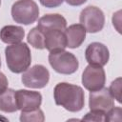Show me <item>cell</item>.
<instances>
[{
	"label": "cell",
	"instance_id": "1",
	"mask_svg": "<svg viewBox=\"0 0 122 122\" xmlns=\"http://www.w3.org/2000/svg\"><path fill=\"white\" fill-rule=\"evenodd\" d=\"M53 98L56 105L65 110L76 112L81 111L85 105L84 91L80 86L67 82L58 83L53 90Z\"/></svg>",
	"mask_w": 122,
	"mask_h": 122
},
{
	"label": "cell",
	"instance_id": "2",
	"mask_svg": "<svg viewBox=\"0 0 122 122\" xmlns=\"http://www.w3.org/2000/svg\"><path fill=\"white\" fill-rule=\"evenodd\" d=\"M5 55L9 70L14 73L25 71L31 63L30 50L24 42L7 46L5 49Z\"/></svg>",
	"mask_w": 122,
	"mask_h": 122
},
{
	"label": "cell",
	"instance_id": "3",
	"mask_svg": "<svg viewBox=\"0 0 122 122\" xmlns=\"http://www.w3.org/2000/svg\"><path fill=\"white\" fill-rule=\"evenodd\" d=\"M39 15V8L33 0H18L11 7L12 19L19 24L34 23Z\"/></svg>",
	"mask_w": 122,
	"mask_h": 122
},
{
	"label": "cell",
	"instance_id": "4",
	"mask_svg": "<svg viewBox=\"0 0 122 122\" xmlns=\"http://www.w3.org/2000/svg\"><path fill=\"white\" fill-rule=\"evenodd\" d=\"M49 63L56 72L61 74H71L75 72L79 67L75 55L65 50L56 52H50Z\"/></svg>",
	"mask_w": 122,
	"mask_h": 122
},
{
	"label": "cell",
	"instance_id": "5",
	"mask_svg": "<svg viewBox=\"0 0 122 122\" xmlns=\"http://www.w3.org/2000/svg\"><path fill=\"white\" fill-rule=\"evenodd\" d=\"M79 21L86 30V32L95 33L104 28L105 15L103 11L95 6H88L80 12Z\"/></svg>",
	"mask_w": 122,
	"mask_h": 122
},
{
	"label": "cell",
	"instance_id": "6",
	"mask_svg": "<svg viewBox=\"0 0 122 122\" xmlns=\"http://www.w3.org/2000/svg\"><path fill=\"white\" fill-rule=\"evenodd\" d=\"M22 83L27 88L42 89L47 86L50 80V72L43 65H34L27 69L22 74Z\"/></svg>",
	"mask_w": 122,
	"mask_h": 122
},
{
	"label": "cell",
	"instance_id": "7",
	"mask_svg": "<svg viewBox=\"0 0 122 122\" xmlns=\"http://www.w3.org/2000/svg\"><path fill=\"white\" fill-rule=\"evenodd\" d=\"M106 82L105 71L100 66L88 65L82 73V84L86 90L94 92L104 87Z\"/></svg>",
	"mask_w": 122,
	"mask_h": 122
},
{
	"label": "cell",
	"instance_id": "8",
	"mask_svg": "<svg viewBox=\"0 0 122 122\" xmlns=\"http://www.w3.org/2000/svg\"><path fill=\"white\" fill-rule=\"evenodd\" d=\"M114 107L112 96L107 88L91 92L89 94V108L91 111L100 112L107 113L112 108Z\"/></svg>",
	"mask_w": 122,
	"mask_h": 122
},
{
	"label": "cell",
	"instance_id": "9",
	"mask_svg": "<svg viewBox=\"0 0 122 122\" xmlns=\"http://www.w3.org/2000/svg\"><path fill=\"white\" fill-rule=\"evenodd\" d=\"M15 99L18 110L21 112H30L38 109L42 103V95L38 92L18 90L15 92Z\"/></svg>",
	"mask_w": 122,
	"mask_h": 122
},
{
	"label": "cell",
	"instance_id": "10",
	"mask_svg": "<svg viewBox=\"0 0 122 122\" xmlns=\"http://www.w3.org/2000/svg\"><path fill=\"white\" fill-rule=\"evenodd\" d=\"M85 58L90 65L103 67L109 61L110 52L107 46L104 44L93 42L87 47L85 51Z\"/></svg>",
	"mask_w": 122,
	"mask_h": 122
},
{
	"label": "cell",
	"instance_id": "11",
	"mask_svg": "<svg viewBox=\"0 0 122 122\" xmlns=\"http://www.w3.org/2000/svg\"><path fill=\"white\" fill-rule=\"evenodd\" d=\"M43 32V31H42ZM45 35V49L50 52H56L64 51L67 47V40L64 30H51L43 32Z\"/></svg>",
	"mask_w": 122,
	"mask_h": 122
},
{
	"label": "cell",
	"instance_id": "12",
	"mask_svg": "<svg viewBox=\"0 0 122 122\" xmlns=\"http://www.w3.org/2000/svg\"><path fill=\"white\" fill-rule=\"evenodd\" d=\"M36 27L43 32L51 30H65L67 28V21L61 14L58 13L45 14L38 20Z\"/></svg>",
	"mask_w": 122,
	"mask_h": 122
},
{
	"label": "cell",
	"instance_id": "13",
	"mask_svg": "<svg viewBox=\"0 0 122 122\" xmlns=\"http://www.w3.org/2000/svg\"><path fill=\"white\" fill-rule=\"evenodd\" d=\"M67 47L71 49H76L82 45L86 38V30L81 24H73L69 26L64 30Z\"/></svg>",
	"mask_w": 122,
	"mask_h": 122
},
{
	"label": "cell",
	"instance_id": "14",
	"mask_svg": "<svg viewBox=\"0 0 122 122\" xmlns=\"http://www.w3.org/2000/svg\"><path fill=\"white\" fill-rule=\"evenodd\" d=\"M25 36V30L20 26L8 25L1 29L0 39L6 44H17L20 43Z\"/></svg>",
	"mask_w": 122,
	"mask_h": 122
},
{
	"label": "cell",
	"instance_id": "15",
	"mask_svg": "<svg viewBox=\"0 0 122 122\" xmlns=\"http://www.w3.org/2000/svg\"><path fill=\"white\" fill-rule=\"evenodd\" d=\"M0 111L5 112H14L18 111L14 90L8 88L0 94Z\"/></svg>",
	"mask_w": 122,
	"mask_h": 122
},
{
	"label": "cell",
	"instance_id": "16",
	"mask_svg": "<svg viewBox=\"0 0 122 122\" xmlns=\"http://www.w3.org/2000/svg\"><path fill=\"white\" fill-rule=\"evenodd\" d=\"M27 40H28V43H30V46H32L35 49H38V50L45 49V45H44L45 35L37 27H35L30 30Z\"/></svg>",
	"mask_w": 122,
	"mask_h": 122
},
{
	"label": "cell",
	"instance_id": "17",
	"mask_svg": "<svg viewBox=\"0 0 122 122\" xmlns=\"http://www.w3.org/2000/svg\"><path fill=\"white\" fill-rule=\"evenodd\" d=\"M44 113L43 111L40 110L39 108L30 111V112H21L20 115V121L24 122H30V121H35V122H42L44 121Z\"/></svg>",
	"mask_w": 122,
	"mask_h": 122
},
{
	"label": "cell",
	"instance_id": "18",
	"mask_svg": "<svg viewBox=\"0 0 122 122\" xmlns=\"http://www.w3.org/2000/svg\"><path fill=\"white\" fill-rule=\"evenodd\" d=\"M108 90L112 98L116 99L118 103H121V77H118L113 80Z\"/></svg>",
	"mask_w": 122,
	"mask_h": 122
},
{
	"label": "cell",
	"instance_id": "19",
	"mask_svg": "<svg viewBox=\"0 0 122 122\" xmlns=\"http://www.w3.org/2000/svg\"><path fill=\"white\" fill-rule=\"evenodd\" d=\"M122 110L120 107H113L106 113V121H121Z\"/></svg>",
	"mask_w": 122,
	"mask_h": 122
},
{
	"label": "cell",
	"instance_id": "20",
	"mask_svg": "<svg viewBox=\"0 0 122 122\" xmlns=\"http://www.w3.org/2000/svg\"><path fill=\"white\" fill-rule=\"evenodd\" d=\"M85 121H106V114L100 112L91 111L82 118Z\"/></svg>",
	"mask_w": 122,
	"mask_h": 122
},
{
	"label": "cell",
	"instance_id": "21",
	"mask_svg": "<svg viewBox=\"0 0 122 122\" xmlns=\"http://www.w3.org/2000/svg\"><path fill=\"white\" fill-rule=\"evenodd\" d=\"M64 0H39L41 5L46 8H56L59 7Z\"/></svg>",
	"mask_w": 122,
	"mask_h": 122
},
{
	"label": "cell",
	"instance_id": "22",
	"mask_svg": "<svg viewBox=\"0 0 122 122\" xmlns=\"http://www.w3.org/2000/svg\"><path fill=\"white\" fill-rule=\"evenodd\" d=\"M8 86H9V82L6 75L0 71V94L3 93L8 89Z\"/></svg>",
	"mask_w": 122,
	"mask_h": 122
},
{
	"label": "cell",
	"instance_id": "23",
	"mask_svg": "<svg viewBox=\"0 0 122 122\" xmlns=\"http://www.w3.org/2000/svg\"><path fill=\"white\" fill-rule=\"evenodd\" d=\"M71 6H80L87 2V0H65Z\"/></svg>",
	"mask_w": 122,
	"mask_h": 122
},
{
	"label": "cell",
	"instance_id": "24",
	"mask_svg": "<svg viewBox=\"0 0 122 122\" xmlns=\"http://www.w3.org/2000/svg\"><path fill=\"white\" fill-rule=\"evenodd\" d=\"M0 67H1V59H0Z\"/></svg>",
	"mask_w": 122,
	"mask_h": 122
},
{
	"label": "cell",
	"instance_id": "25",
	"mask_svg": "<svg viewBox=\"0 0 122 122\" xmlns=\"http://www.w3.org/2000/svg\"><path fill=\"white\" fill-rule=\"evenodd\" d=\"M0 5H1V0H0Z\"/></svg>",
	"mask_w": 122,
	"mask_h": 122
}]
</instances>
